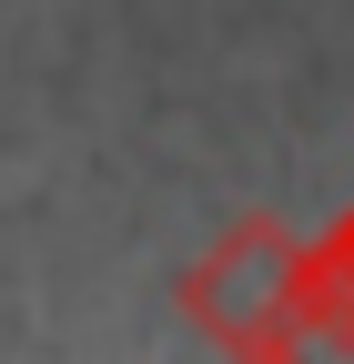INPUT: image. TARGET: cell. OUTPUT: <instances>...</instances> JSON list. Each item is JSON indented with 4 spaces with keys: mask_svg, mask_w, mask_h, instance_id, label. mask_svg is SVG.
<instances>
[{
    "mask_svg": "<svg viewBox=\"0 0 354 364\" xmlns=\"http://www.w3.org/2000/svg\"><path fill=\"white\" fill-rule=\"evenodd\" d=\"M172 294H183V324L223 354H304V243L274 213L223 223V243L193 253Z\"/></svg>",
    "mask_w": 354,
    "mask_h": 364,
    "instance_id": "cell-1",
    "label": "cell"
},
{
    "mask_svg": "<svg viewBox=\"0 0 354 364\" xmlns=\"http://www.w3.org/2000/svg\"><path fill=\"white\" fill-rule=\"evenodd\" d=\"M304 344L354 354V213L304 243Z\"/></svg>",
    "mask_w": 354,
    "mask_h": 364,
    "instance_id": "cell-2",
    "label": "cell"
}]
</instances>
